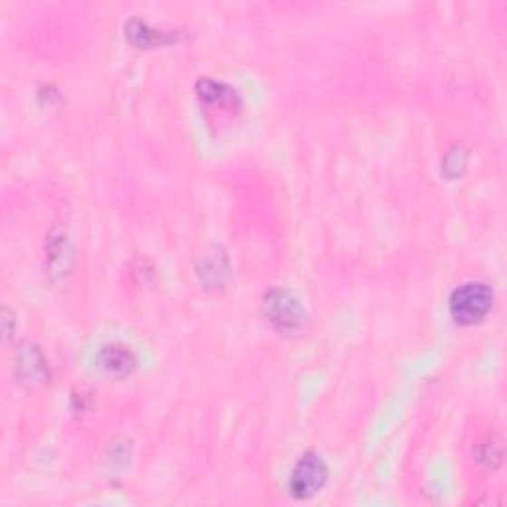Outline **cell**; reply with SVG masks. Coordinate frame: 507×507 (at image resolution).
<instances>
[{
	"label": "cell",
	"instance_id": "6da1fadb",
	"mask_svg": "<svg viewBox=\"0 0 507 507\" xmlns=\"http://www.w3.org/2000/svg\"><path fill=\"white\" fill-rule=\"evenodd\" d=\"M493 290L483 282H470L452 292L448 300L450 315L460 325L480 323L492 311Z\"/></svg>",
	"mask_w": 507,
	"mask_h": 507
},
{
	"label": "cell",
	"instance_id": "7a4b0ae2",
	"mask_svg": "<svg viewBox=\"0 0 507 507\" xmlns=\"http://www.w3.org/2000/svg\"><path fill=\"white\" fill-rule=\"evenodd\" d=\"M262 311L273 330L282 333H298L308 323V313H305L301 301L288 290L273 288L266 292Z\"/></svg>",
	"mask_w": 507,
	"mask_h": 507
},
{
	"label": "cell",
	"instance_id": "3957f363",
	"mask_svg": "<svg viewBox=\"0 0 507 507\" xmlns=\"http://www.w3.org/2000/svg\"><path fill=\"white\" fill-rule=\"evenodd\" d=\"M327 475L330 470L320 454H303L290 474V493L295 500H310L323 490Z\"/></svg>",
	"mask_w": 507,
	"mask_h": 507
},
{
	"label": "cell",
	"instance_id": "277c9868",
	"mask_svg": "<svg viewBox=\"0 0 507 507\" xmlns=\"http://www.w3.org/2000/svg\"><path fill=\"white\" fill-rule=\"evenodd\" d=\"M14 375L26 388H36L48 383L50 371L40 347L32 341H23L14 353Z\"/></svg>",
	"mask_w": 507,
	"mask_h": 507
},
{
	"label": "cell",
	"instance_id": "5b68a950",
	"mask_svg": "<svg viewBox=\"0 0 507 507\" xmlns=\"http://www.w3.org/2000/svg\"><path fill=\"white\" fill-rule=\"evenodd\" d=\"M98 363L105 373L113 377H129L137 368V357L129 347L121 343H108L100 349Z\"/></svg>",
	"mask_w": 507,
	"mask_h": 507
},
{
	"label": "cell",
	"instance_id": "8992f818",
	"mask_svg": "<svg viewBox=\"0 0 507 507\" xmlns=\"http://www.w3.org/2000/svg\"><path fill=\"white\" fill-rule=\"evenodd\" d=\"M125 38L129 40V44L135 48L149 50L177 40V34L175 30H158L143 23L139 18H131L129 23L125 24Z\"/></svg>",
	"mask_w": 507,
	"mask_h": 507
},
{
	"label": "cell",
	"instance_id": "52a82bcc",
	"mask_svg": "<svg viewBox=\"0 0 507 507\" xmlns=\"http://www.w3.org/2000/svg\"><path fill=\"white\" fill-rule=\"evenodd\" d=\"M72 246L68 236L63 232L50 234L48 242V266L52 278H63L72 270Z\"/></svg>",
	"mask_w": 507,
	"mask_h": 507
},
{
	"label": "cell",
	"instance_id": "ba28073f",
	"mask_svg": "<svg viewBox=\"0 0 507 507\" xmlns=\"http://www.w3.org/2000/svg\"><path fill=\"white\" fill-rule=\"evenodd\" d=\"M196 95L205 105H216V108H230V105H234L238 101V95L234 90L213 78L198 80Z\"/></svg>",
	"mask_w": 507,
	"mask_h": 507
},
{
	"label": "cell",
	"instance_id": "9c48e42d",
	"mask_svg": "<svg viewBox=\"0 0 507 507\" xmlns=\"http://www.w3.org/2000/svg\"><path fill=\"white\" fill-rule=\"evenodd\" d=\"M228 270H230V266H228V258H226L225 250L208 252L196 266L200 280H203V283L208 285V288H216V285L225 283L226 276H228Z\"/></svg>",
	"mask_w": 507,
	"mask_h": 507
},
{
	"label": "cell",
	"instance_id": "30bf717a",
	"mask_svg": "<svg viewBox=\"0 0 507 507\" xmlns=\"http://www.w3.org/2000/svg\"><path fill=\"white\" fill-rule=\"evenodd\" d=\"M468 161V153L464 147H454V149L444 157V163H442V171L446 173V177L450 178H456L464 173V167H466Z\"/></svg>",
	"mask_w": 507,
	"mask_h": 507
},
{
	"label": "cell",
	"instance_id": "8fae6325",
	"mask_svg": "<svg viewBox=\"0 0 507 507\" xmlns=\"http://www.w3.org/2000/svg\"><path fill=\"white\" fill-rule=\"evenodd\" d=\"M3 325H5V340H10V335H13V325H10V317H13V313H10L6 308L3 311Z\"/></svg>",
	"mask_w": 507,
	"mask_h": 507
}]
</instances>
